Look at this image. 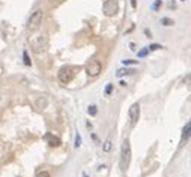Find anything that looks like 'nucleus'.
Returning a JSON list of instances; mask_svg holds the SVG:
<instances>
[{"label":"nucleus","instance_id":"1","mask_svg":"<svg viewBox=\"0 0 191 177\" xmlns=\"http://www.w3.org/2000/svg\"><path fill=\"white\" fill-rule=\"evenodd\" d=\"M130 162H131V144H130V140L125 138L122 141V146H121V158H119L121 170L127 171L130 167Z\"/></svg>","mask_w":191,"mask_h":177},{"label":"nucleus","instance_id":"2","mask_svg":"<svg viewBox=\"0 0 191 177\" xmlns=\"http://www.w3.org/2000/svg\"><path fill=\"white\" fill-rule=\"evenodd\" d=\"M42 18H44V11L42 9H36L35 12H32L29 21H27V30L29 32H35L39 29L41 23H42Z\"/></svg>","mask_w":191,"mask_h":177},{"label":"nucleus","instance_id":"3","mask_svg":"<svg viewBox=\"0 0 191 177\" xmlns=\"http://www.w3.org/2000/svg\"><path fill=\"white\" fill-rule=\"evenodd\" d=\"M74 75H75V72H74V68H71V66H63V68H60L59 72H57V78H59V81L63 83V84L71 83V81L74 80Z\"/></svg>","mask_w":191,"mask_h":177},{"label":"nucleus","instance_id":"4","mask_svg":"<svg viewBox=\"0 0 191 177\" xmlns=\"http://www.w3.org/2000/svg\"><path fill=\"white\" fill-rule=\"evenodd\" d=\"M30 45H32V50L35 53H41V51H45L47 47H48V39L47 36L41 35V36H36L30 41Z\"/></svg>","mask_w":191,"mask_h":177},{"label":"nucleus","instance_id":"5","mask_svg":"<svg viewBox=\"0 0 191 177\" xmlns=\"http://www.w3.org/2000/svg\"><path fill=\"white\" fill-rule=\"evenodd\" d=\"M101 69H103L101 62H100V60H97V59L89 60V62H87V65H86V74H87L89 77H98V75H100V72H101Z\"/></svg>","mask_w":191,"mask_h":177},{"label":"nucleus","instance_id":"6","mask_svg":"<svg viewBox=\"0 0 191 177\" xmlns=\"http://www.w3.org/2000/svg\"><path fill=\"white\" fill-rule=\"evenodd\" d=\"M103 12L106 17H113L118 12V2L116 0H106L103 3Z\"/></svg>","mask_w":191,"mask_h":177},{"label":"nucleus","instance_id":"7","mask_svg":"<svg viewBox=\"0 0 191 177\" xmlns=\"http://www.w3.org/2000/svg\"><path fill=\"white\" fill-rule=\"evenodd\" d=\"M128 114H130V120H131V126H136V123L139 122V117H140V105L136 102L130 107L128 110Z\"/></svg>","mask_w":191,"mask_h":177},{"label":"nucleus","instance_id":"8","mask_svg":"<svg viewBox=\"0 0 191 177\" xmlns=\"http://www.w3.org/2000/svg\"><path fill=\"white\" fill-rule=\"evenodd\" d=\"M45 140L48 141V144H50L51 147H57V146L62 144L60 138H59V137H54V135H51V134H47V135H45Z\"/></svg>","mask_w":191,"mask_h":177},{"label":"nucleus","instance_id":"9","mask_svg":"<svg viewBox=\"0 0 191 177\" xmlns=\"http://www.w3.org/2000/svg\"><path fill=\"white\" fill-rule=\"evenodd\" d=\"M191 137V120L184 126V129H182V141H185V140H188Z\"/></svg>","mask_w":191,"mask_h":177},{"label":"nucleus","instance_id":"10","mask_svg":"<svg viewBox=\"0 0 191 177\" xmlns=\"http://www.w3.org/2000/svg\"><path fill=\"white\" fill-rule=\"evenodd\" d=\"M47 104H48V101H47L45 98H39V99L36 101V107H38L39 110H44V108L47 107Z\"/></svg>","mask_w":191,"mask_h":177},{"label":"nucleus","instance_id":"11","mask_svg":"<svg viewBox=\"0 0 191 177\" xmlns=\"http://www.w3.org/2000/svg\"><path fill=\"white\" fill-rule=\"evenodd\" d=\"M110 149H112V140H110V138H107V140L104 141L103 150H104V152H110Z\"/></svg>","mask_w":191,"mask_h":177},{"label":"nucleus","instance_id":"12","mask_svg":"<svg viewBox=\"0 0 191 177\" xmlns=\"http://www.w3.org/2000/svg\"><path fill=\"white\" fill-rule=\"evenodd\" d=\"M23 60H24V65H26V66H30V65H32V60L29 59L27 51H23Z\"/></svg>","mask_w":191,"mask_h":177},{"label":"nucleus","instance_id":"13","mask_svg":"<svg viewBox=\"0 0 191 177\" xmlns=\"http://www.w3.org/2000/svg\"><path fill=\"white\" fill-rule=\"evenodd\" d=\"M134 72H136L134 69H119L118 71V77H122L125 74H134Z\"/></svg>","mask_w":191,"mask_h":177},{"label":"nucleus","instance_id":"14","mask_svg":"<svg viewBox=\"0 0 191 177\" xmlns=\"http://www.w3.org/2000/svg\"><path fill=\"white\" fill-rule=\"evenodd\" d=\"M161 23H163L164 26H173V24H175V21L170 20V18H167V17H164V18L161 20Z\"/></svg>","mask_w":191,"mask_h":177},{"label":"nucleus","instance_id":"15","mask_svg":"<svg viewBox=\"0 0 191 177\" xmlns=\"http://www.w3.org/2000/svg\"><path fill=\"white\" fill-rule=\"evenodd\" d=\"M87 113H89L90 116H95V114H97V113H98V110H97V107H95V105H92V107H89V110H87Z\"/></svg>","mask_w":191,"mask_h":177},{"label":"nucleus","instance_id":"16","mask_svg":"<svg viewBox=\"0 0 191 177\" xmlns=\"http://www.w3.org/2000/svg\"><path fill=\"white\" fill-rule=\"evenodd\" d=\"M80 144H81V137H80V134H77V135H75V144H74V147L78 149Z\"/></svg>","mask_w":191,"mask_h":177},{"label":"nucleus","instance_id":"17","mask_svg":"<svg viewBox=\"0 0 191 177\" xmlns=\"http://www.w3.org/2000/svg\"><path fill=\"white\" fill-rule=\"evenodd\" d=\"M161 2H163V0H155V3L152 5V9H154V11H158V9H160V5H161Z\"/></svg>","mask_w":191,"mask_h":177},{"label":"nucleus","instance_id":"18","mask_svg":"<svg viewBox=\"0 0 191 177\" xmlns=\"http://www.w3.org/2000/svg\"><path fill=\"white\" fill-rule=\"evenodd\" d=\"M36 177H51V176H50L48 171H39V173L36 174Z\"/></svg>","mask_w":191,"mask_h":177},{"label":"nucleus","instance_id":"19","mask_svg":"<svg viewBox=\"0 0 191 177\" xmlns=\"http://www.w3.org/2000/svg\"><path fill=\"white\" fill-rule=\"evenodd\" d=\"M149 48V51H155V50H160V48H163L161 45H158V44H152L151 47H148Z\"/></svg>","mask_w":191,"mask_h":177},{"label":"nucleus","instance_id":"20","mask_svg":"<svg viewBox=\"0 0 191 177\" xmlns=\"http://www.w3.org/2000/svg\"><path fill=\"white\" fill-rule=\"evenodd\" d=\"M184 84H187V86H191V74H188V75L184 78Z\"/></svg>","mask_w":191,"mask_h":177},{"label":"nucleus","instance_id":"21","mask_svg":"<svg viewBox=\"0 0 191 177\" xmlns=\"http://www.w3.org/2000/svg\"><path fill=\"white\" fill-rule=\"evenodd\" d=\"M148 53H149V48H145V50L139 51V57H145V56H146Z\"/></svg>","mask_w":191,"mask_h":177},{"label":"nucleus","instance_id":"22","mask_svg":"<svg viewBox=\"0 0 191 177\" xmlns=\"http://www.w3.org/2000/svg\"><path fill=\"white\" fill-rule=\"evenodd\" d=\"M112 90H113V84H109V86H107V89H106V95H110V93H112Z\"/></svg>","mask_w":191,"mask_h":177},{"label":"nucleus","instance_id":"23","mask_svg":"<svg viewBox=\"0 0 191 177\" xmlns=\"http://www.w3.org/2000/svg\"><path fill=\"white\" fill-rule=\"evenodd\" d=\"M136 60H124V65H136Z\"/></svg>","mask_w":191,"mask_h":177},{"label":"nucleus","instance_id":"24","mask_svg":"<svg viewBox=\"0 0 191 177\" xmlns=\"http://www.w3.org/2000/svg\"><path fill=\"white\" fill-rule=\"evenodd\" d=\"M131 6H133V8H136V6H137V3H136V0H131Z\"/></svg>","mask_w":191,"mask_h":177},{"label":"nucleus","instance_id":"25","mask_svg":"<svg viewBox=\"0 0 191 177\" xmlns=\"http://www.w3.org/2000/svg\"><path fill=\"white\" fill-rule=\"evenodd\" d=\"M83 177H89V176H87V174H86V173H83Z\"/></svg>","mask_w":191,"mask_h":177}]
</instances>
